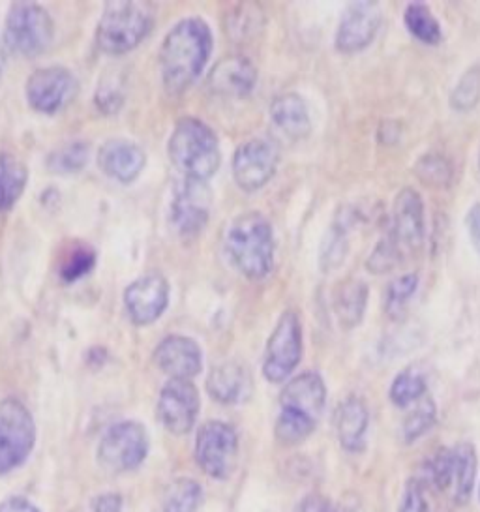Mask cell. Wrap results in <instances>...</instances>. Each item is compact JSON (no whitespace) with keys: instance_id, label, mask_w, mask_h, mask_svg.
<instances>
[{"instance_id":"6da1fadb","label":"cell","mask_w":480,"mask_h":512,"mask_svg":"<svg viewBox=\"0 0 480 512\" xmlns=\"http://www.w3.org/2000/svg\"><path fill=\"white\" fill-rule=\"evenodd\" d=\"M212 46L214 38L205 19H180L160 49V74L167 94L180 96L194 85L209 62Z\"/></svg>"},{"instance_id":"7a4b0ae2","label":"cell","mask_w":480,"mask_h":512,"mask_svg":"<svg viewBox=\"0 0 480 512\" xmlns=\"http://www.w3.org/2000/svg\"><path fill=\"white\" fill-rule=\"evenodd\" d=\"M327 404V385L317 372H302L289 379L280 394V413L274 424L276 439L293 447L314 434Z\"/></svg>"},{"instance_id":"3957f363","label":"cell","mask_w":480,"mask_h":512,"mask_svg":"<svg viewBox=\"0 0 480 512\" xmlns=\"http://www.w3.org/2000/svg\"><path fill=\"white\" fill-rule=\"evenodd\" d=\"M224 248L231 265L246 280H265L274 269V229L261 212L237 216L225 231Z\"/></svg>"},{"instance_id":"277c9868","label":"cell","mask_w":480,"mask_h":512,"mask_svg":"<svg viewBox=\"0 0 480 512\" xmlns=\"http://www.w3.org/2000/svg\"><path fill=\"white\" fill-rule=\"evenodd\" d=\"M167 152L184 179L209 181L222 164L220 141L207 122L184 117L175 124Z\"/></svg>"},{"instance_id":"5b68a950","label":"cell","mask_w":480,"mask_h":512,"mask_svg":"<svg viewBox=\"0 0 480 512\" xmlns=\"http://www.w3.org/2000/svg\"><path fill=\"white\" fill-rule=\"evenodd\" d=\"M152 25L154 14L149 2H107L96 27V46L111 57L130 53L149 36Z\"/></svg>"},{"instance_id":"8992f818","label":"cell","mask_w":480,"mask_h":512,"mask_svg":"<svg viewBox=\"0 0 480 512\" xmlns=\"http://www.w3.org/2000/svg\"><path fill=\"white\" fill-rule=\"evenodd\" d=\"M55 38V25L49 12L36 2H14L4 23V46L23 57H36L47 51Z\"/></svg>"},{"instance_id":"52a82bcc","label":"cell","mask_w":480,"mask_h":512,"mask_svg":"<svg viewBox=\"0 0 480 512\" xmlns=\"http://www.w3.org/2000/svg\"><path fill=\"white\" fill-rule=\"evenodd\" d=\"M36 443V424L25 404L0 400V477L27 462Z\"/></svg>"},{"instance_id":"ba28073f","label":"cell","mask_w":480,"mask_h":512,"mask_svg":"<svg viewBox=\"0 0 480 512\" xmlns=\"http://www.w3.org/2000/svg\"><path fill=\"white\" fill-rule=\"evenodd\" d=\"M304 353L302 323L297 312L285 310L270 332L265 359H263V376L269 383H284L297 370Z\"/></svg>"},{"instance_id":"9c48e42d","label":"cell","mask_w":480,"mask_h":512,"mask_svg":"<svg viewBox=\"0 0 480 512\" xmlns=\"http://www.w3.org/2000/svg\"><path fill=\"white\" fill-rule=\"evenodd\" d=\"M149 454V436L141 422L124 421L113 424L100 441L98 464L107 473L134 471Z\"/></svg>"},{"instance_id":"30bf717a","label":"cell","mask_w":480,"mask_h":512,"mask_svg":"<svg viewBox=\"0 0 480 512\" xmlns=\"http://www.w3.org/2000/svg\"><path fill=\"white\" fill-rule=\"evenodd\" d=\"M239 437L227 422H205L195 439V462L205 475L225 481L237 466Z\"/></svg>"},{"instance_id":"8fae6325","label":"cell","mask_w":480,"mask_h":512,"mask_svg":"<svg viewBox=\"0 0 480 512\" xmlns=\"http://www.w3.org/2000/svg\"><path fill=\"white\" fill-rule=\"evenodd\" d=\"M212 190L205 181L184 179L175 188L169 205V222L182 239L197 237L210 220Z\"/></svg>"},{"instance_id":"7c38bea8","label":"cell","mask_w":480,"mask_h":512,"mask_svg":"<svg viewBox=\"0 0 480 512\" xmlns=\"http://www.w3.org/2000/svg\"><path fill=\"white\" fill-rule=\"evenodd\" d=\"M280 151L274 141L254 137L242 143L233 154V179L242 192H257L265 188L278 171Z\"/></svg>"},{"instance_id":"4fadbf2b","label":"cell","mask_w":480,"mask_h":512,"mask_svg":"<svg viewBox=\"0 0 480 512\" xmlns=\"http://www.w3.org/2000/svg\"><path fill=\"white\" fill-rule=\"evenodd\" d=\"M79 92L74 74L62 66H47L30 74L25 85L29 106L44 113L55 115L70 106Z\"/></svg>"},{"instance_id":"5bb4252c","label":"cell","mask_w":480,"mask_h":512,"mask_svg":"<svg viewBox=\"0 0 480 512\" xmlns=\"http://www.w3.org/2000/svg\"><path fill=\"white\" fill-rule=\"evenodd\" d=\"M199 391L192 381L169 379L158 398V419L173 436H184L194 428L199 415Z\"/></svg>"},{"instance_id":"9a60e30c","label":"cell","mask_w":480,"mask_h":512,"mask_svg":"<svg viewBox=\"0 0 480 512\" xmlns=\"http://www.w3.org/2000/svg\"><path fill=\"white\" fill-rule=\"evenodd\" d=\"M169 282L160 272H147L124 291V306L132 323L145 327L158 321L169 306Z\"/></svg>"},{"instance_id":"2e32d148","label":"cell","mask_w":480,"mask_h":512,"mask_svg":"<svg viewBox=\"0 0 480 512\" xmlns=\"http://www.w3.org/2000/svg\"><path fill=\"white\" fill-rule=\"evenodd\" d=\"M383 25V12L377 2H353L345 8L336 29V51L351 55L370 46Z\"/></svg>"},{"instance_id":"e0dca14e","label":"cell","mask_w":480,"mask_h":512,"mask_svg":"<svg viewBox=\"0 0 480 512\" xmlns=\"http://www.w3.org/2000/svg\"><path fill=\"white\" fill-rule=\"evenodd\" d=\"M424 233L426 222L422 197L417 190L404 188L394 199L389 237L405 257L420 250L424 242Z\"/></svg>"},{"instance_id":"ac0fdd59","label":"cell","mask_w":480,"mask_h":512,"mask_svg":"<svg viewBox=\"0 0 480 512\" xmlns=\"http://www.w3.org/2000/svg\"><path fill=\"white\" fill-rule=\"evenodd\" d=\"M154 362L165 376L190 381L203 370V351L194 338L171 334L156 346Z\"/></svg>"},{"instance_id":"d6986e66","label":"cell","mask_w":480,"mask_h":512,"mask_svg":"<svg viewBox=\"0 0 480 512\" xmlns=\"http://www.w3.org/2000/svg\"><path fill=\"white\" fill-rule=\"evenodd\" d=\"M257 83L254 62L242 55H229L218 62L209 74V89L212 94L240 100L250 96Z\"/></svg>"},{"instance_id":"ffe728a7","label":"cell","mask_w":480,"mask_h":512,"mask_svg":"<svg viewBox=\"0 0 480 512\" xmlns=\"http://www.w3.org/2000/svg\"><path fill=\"white\" fill-rule=\"evenodd\" d=\"M98 166L120 184L134 182L147 166V154L130 139H109L98 152Z\"/></svg>"},{"instance_id":"44dd1931","label":"cell","mask_w":480,"mask_h":512,"mask_svg":"<svg viewBox=\"0 0 480 512\" xmlns=\"http://www.w3.org/2000/svg\"><path fill=\"white\" fill-rule=\"evenodd\" d=\"M270 119L291 141H302L312 132V119L306 100L299 92H285L270 104Z\"/></svg>"},{"instance_id":"7402d4cb","label":"cell","mask_w":480,"mask_h":512,"mask_svg":"<svg viewBox=\"0 0 480 512\" xmlns=\"http://www.w3.org/2000/svg\"><path fill=\"white\" fill-rule=\"evenodd\" d=\"M250 389H252L250 374L239 362H222L210 370L207 391L212 396V400L224 406H233L246 400L250 396Z\"/></svg>"},{"instance_id":"603a6c76","label":"cell","mask_w":480,"mask_h":512,"mask_svg":"<svg viewBox=\"0 0 480 512\" xmlns=\"http://www.w3.org/2000/svg\"><path fill=\"white\" fill-rule=\"evenodd\" d=\"M370 411L359 396H349L336 411V436L347 452H360L366 445Z\"/></svg>"},{"instance_id":"cb8c5ba5","label":"cell","mask_w":480,"mask_h":512,"mask_svg":"<svg viewBox=\"0 0 480 512\" xmlns=\"http://www.w3.org/2000/svg\"><path fill=\"white\" fill-rule=\"evenodd\" d=\"M370 289L359 278H345L334 291V314L345 331L359 327L368 308Z\"/></svg>"},{"instance_id":"d4e9b609","label":"cell","mask_w":480,"mask_h":512,"mask_svg":"<svg viewBox=\"0 0 480 512\" xmlns=\"http://www.w3.org/2000/svg\"><path fill=\"white\" fill-rule=\"evenodd\" d=\"M29 182V169L10 152L0 151V212L10 211Z\"/></svg>"},{"instance_id":"484cf974","label":"cell","mask_w":480,"mask_h":512,"mask_svg":"<svg viewBox=\"0 0 480 512\" xmlns=\"http://www.w3.org/2000/svg\"><path fill=\"white\" fill-rule=\"evenodd\" d=\"M477 477V452L471 443H460L452 449V486H454V501L465 505L475 486Z\"/></svg>"},{"instance_id":"4316f807","label":"cell","mask_w":480,"mask_h":512,"mask_svg":"<svg viewBox=\"0 0 480 512\" xmlns=\"http://www.w3.org/2000/svg\"><path fill=\"white\" fill-rule=\"evenodd\" d=\"M404 25L407 32L426 46H437L443 40V29L432 14V10L422 2H411L404 12Z\"/></svg>"},{"instance_id":"83f0119b","label":"cell","mask_w":480,"mask_h":512,"mask_svg":"<svg viewBox=\"0 0 480 512\" xmlns=\"http://www.w3.org/2000/svg\"><path fill=\"white\" fill-rule=\"evenodd\" d=\"M351 216L340 214L336 222L329 227L325 239L321 242V252H319V267L321 271L330 272L338 269L344 263L345 254H347V233L351 227Z\"/></svg>"},{"instance_id":"f1b7e54d","label":"cell","mask_w":480,"mask_h":512,"mask_svg":"<svg viewBox=\"0 0 480 512\" xmlns=\"http://www.w3.org/2000/svg\"><path fill=\"white\" fill-rule=\"evenodd\" d=\"M203 505V488L199 482L180 477L165 488L164 512H199Z\"/></svg>"},{"instance_id":"f546056e","label":"cell","mask_w":480,"mask_h":512,"mask_svg":"<svg viewBox=\"0 0 480 512\" xmlns=\"http://www.w3.org/2000/svg\"><path fill=\"white\" fill-rule=\"evenodd\" d=\"M90 145L85 141H72L51 152L47 158V167L57 175H74L83 171L89 164Z\"/></svg>"},{"instance_id":"4dcf8cb0","label":"cell","mask_w":480,"mask_h":512,"mask_svg":"<svg viewBox=\"0 0 480 512\" xmlns=\"http://www.w3.org/2000/svg\"><path fill=\"white\" fill-rule=\"evenodd\" d=\"M428 391L426 377L422 376L417 370L407 368L394 377L390 385V402L396 407H409L411 404H417Z\"/></svg>"},{"instance_id":"1f68e13d","label":"cell","mask_w":480,"mask_h":512,"mask_svg":"<svg viewBox=\"0 0 480 512\" xmlns=\"http://www.w3.org/2000/svg\"><path fill=\"white\" fill-rule=\"evenodd\" d=\"M419 289V274L409 272L394 278L385 293V312L390 319H402L407 312L409 301Z\"/></svg>"},{"instance_id":"d6a6232c","label":"cell","mask_w":480,"mask_h":512,"mask_svg":"<svg viewBox=\"0 0 480 512\" xmlns=\"http://www.w3.org/2000/svg\"><path fill=\"white\" fill-rule=\"evenodd\" d=\"M413 173L417 175L422 184L430 186V188H447L452 181V164L437 152L424 154L417 160V164L413 167Z\"/></svg>"},{"instance_id":"836d02e7","label":"cell","mask_w":480,"mask_h":512,"mask_svg":"<svg viewBox=\"0 0 480 512\" xmlns=\"http://www.w3.org/2000/svg\"><path fill=\"white\" fill-rule=\"evenodd\" d=\"M94 265H96V252L83 242H75L60 263V278L68 284L79 282L81 278H85L92 272Z\"/></svg>"},{"instance_id":"e575fe53","label":"cell","mask_w":480,"mask_h":512,"mask_svg":"<svg viewBox=\"0 0 480 512\" xmlns=\"http://www.w3.org/2000/svg\"><path fill=\"white\" fill-rule=\"evenodd\" d=\"M480 102V66H473L460 77L456 87L450 92V107L454 111H471Z\"/></svg>"},{"instance_id":"d590c367","label":"cell","mask_w":480,"mask_h":512,"mask_svg":"<svg viewBox=\"0 0 480 512\" xmlns=\"http://www.w3.org/2000/svg\"><path fill=\"white\" fill-rule=\"evenodd\" d=\"M437 421V407L430 396H424L417 407L407 415L404 422V437L407 443L417 441L434 428Z\"/></svg>"},{"instance_id":"8d00e7d4","label":"cell","mask_w":480,"mask_h":512,"mask_svg":"<svg viewBox=\"0 0 480 512\" xmlns=\"http://www.w3.org/2000/svg\"><path fill=\"white\" fill-rule=\"evenodd\" d=\"M402 259H404V254L387 235L385 239L377 242L374 252L366 261V269L372 274H385V272L394 271L402 263Z\"/></svg>"},{"instance_id":"74e56055","label":"cell","mask_w":480,"mask_h":512,"mask_svg":"<svg viewBox=\"0 0 480 512\" xmlns=\"http://www.w3.org/2000/svg\"><path fill=\"white\" fill-rule=\"evenodd\" d=\"M124 98H126V94H124V83L120 81V76H111V74L104 76L98 91H96L98 109L105 115L117 113L124 104Z\"/></svg>"},{"instance_id":"f35d334b","label":"cell","mask_w":480,"mask_h":512,"mask_svg":"<svg viewBox=\"0 0 480 512\" xmlns=\"http://www.w3.org/2000/svg\"><path fill=\"white\" fill-rule=\"evenodd\" d=\"M428 479L437 490H447L452 486V449L441 447L434 458L428 462Z\"/></svg>"},{"instance_id":"ab89813d","label":"cell","mask_w":480,"mask_h":512,"mask_svg":"<svg viewBox=\"0 0 480 512\" xmlns=\"http://www.w3.org/2000/svg\"><path fill=\"white\" fill-rule=\"evenodd\" d=\"M398 512H430L428 501L424 497V490L419 481L411 479L407 482Z\"/></svg>"},{"instance_id":"60d3db41","label":"cell","mask_w":480,"mask_h":512,"mask_svg":"<svg viewBox=\"0 0 480 512\" xmlns=\"http://www.w3.org/2000/svg\"><path fill=\"white\" fill-rule=\"evenodd\" d=\"M465 227H467L469 239L473 242V248L477 250V254L480 256V203L473 205V207L467 211Z\"/></svg>"},{"instance_id":"b9f144b4","label":"cell","mask_w":480,"mask_h":512,"mask_svg":"<svg viewBox=\"0 0 480 512\" xmlns=\"http://www.w3.org/2000/svg\"><path fill=\"white\" fill-rule=\"evenodd\" d=\"M92 509L94 512H122V497L115 492L102 494L94 499Z\"/></svg>"},{"instance_id":"7bdbcfd3","label":"cell","mask_w":480,"mask_h":512,"mask_svg":"<svg viewBox=\"0 0 480 512\" xmlns=\"http://www.w3.org/2000/svg\"><path fill=\"white\" fill-rule=\"evenodd\" d=\"M0 512H40V509L25 497H8L0 503Z\"/></svg>"},{"instance_id":"ee69618b","label":"cell","mask_w":480,"mask_h":512,"mask_svg":"<svg viewBox=\"0 0 480 512\" xmlns=\"http://www.w3.org/2000/svg\"><path fill=\"white\" fill-rule=\"evenodd\" d=\"M297 512H334L329 503L323 497L312 496L306 497L299 505Z\"/></svg>"},{"instance_id":"f6af8a7d","label":"cell","mask_w":480,"mask_h":512,"mask_svg":"<svg viewBox=\"0 0 480 512\" xmlns=\"http://www.w3.org/2000/svg\"><path fill=\"white\" fill-rule=\"evenodd\" d=\"M105 359H107V351H105L104 347H90L89 351H87V362L92 364H104Z\"/></svg>"},{"instance_id":"bcb514c9","label":"cell","mask_w":480,"mask_h":512,"mask_svg":"<svg viewBox=\"0 0 480 512\" xmlns=\"http://www.w3.org/2000/svg\"><path fill=\"white\" fill-rule=\"evenodd\" d=\"M4 61H6V57H4V49L0 46V77H2V72H4Z\"/></svg>"}]
</instances>
